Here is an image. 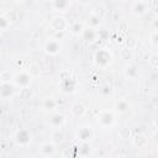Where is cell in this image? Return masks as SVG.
<instances>
[{"mask_svg": "<svg viewBox=\"0 0 158 158\" xmlns=\"http://www.w3.org/2000/svg\"><path fill=\"white\" fill-rule=\"evenodd\" d=\"M53 146L52 144H49V143H46V144H43L42 147H41V152L42 153H47V152H49V153H52L53 152Z\"/></svg>", "mask_w": 158, "mask_h": 158, "instance_id": "obj_10", "label": "cell"}, {"mask_svg": "<svg viewBox=\"0 0 158 158\" xmlns=\"http://www.w3.org/2000/svg\"><path fill=\"white\" fill-rule=\"evenodd\" d=\"M7 27V21L4 17H0V30H5Z\"/></svg>", "mask_w": 158, "mask_h": 158, "instance_id": "obj_12", "label": "cell"}, {"mask_svg": "<svg viewBox=\"0 0 158 158\" xmlns=\"http://www.w3.org/2000/svg\"><path fill=\"white\" fill-rule=\"evenodd\" d=\"M99 121L102 123V125H105V126H107V125H110L112 121H114V116L110 114V112H104L101 116H100V118H99Z\"/></svg>", "mask_w": 158, "mask_h": 158, "instance_id": "obj_6", "label": "cell"}, {"mask_svg": "<svg viewBox=\"0 0 158 158\" xmlns=\"http://www.w3.org/2000/svg\"><path fill=\"white\" fill-rule=\"evenodd\" d=\"M15 83L20 86H27L30 83H31V77L26 73H21V74H17L15 77Z\"/></svg>", "mask_w": 158, "mask_h": 158, "instance_id": "obj_4", "label": "cell"}, {"mask_svg": "<svg viewBox=\"0 0 158 158\" xmlns=\"http://www.w3.org/2000/svg\"><path fill=\"white\" fill-rule=\"evenodd\" d=\"M144 11H146V7H144V5H143L142 2H136V4H135V6H133V12H135V14L141 15V14H143Z\"/></svg>", "mask_w": 158, "mask_h": 158, "instance_id": "obj_7", "label": "cell"}, {"mask_svg": "<svg viewBox=\"0 0 158 158\" xmlns=\"http://www.w3.org/2000/svg\"><path fill=\"white\" fill-rule=\"evenodd\" d=\"M79 136H80V138H83V139H88L89 137H90V131L88 130V128H80L79 130V133H78Z\"/></svg>", "mask_w": 158, "mask_h": 158, "instance_id": "obj_8", "label": "cell"}, {"mask_svg": "<svg viewBox=\"0 0 158 158\" xmlns=\"http://www.w3.org/2000/svg\"><path fill=\"white\" fill-rule=\"evenodd\" d=\"M81 30H83V26H81V25H79V23H75V25L72 27V31H73L74 33H79Z\"/></svg>", "mask_w": 158, "mask_h": 158, "instance_id": "obj_11", "label": "cell"}, {"mask_svg": "<svg viewBox=\"0 0 158 158\" xmlns=\"http://www.w3.org/2000/svg\"><path fill=\"white\" fill-rule=\"evenodd\" d=\"M44 49H46V52L49 53V54H56V53H58V52L60 51V44H59L58 41L51 40L49 42H47Z\"/></svg>", "mask_w": 158, "mask_h": 158, "instance_id": "obj_3", "label": "cell"}, {"mask_svg": "<svg viewBox=\"0 0 158 158\" xmlns=\"http://www.w3.org/2000/svg\"><path fill=\"white\" fill-rule=\"evenodd\" d=\"M111 62V56L106 51H99L96 53V64L105 67Z\"/></svg>", "mask_w": 158, "mask_h": 158, "instance_id": "obj_1", "label": "cell"}, {"mask_svg": "<svg viewBox=\"0 0 158 158\" xmlns=\"http://www.w3.org/2000/svg\"><path fill=\"white\" fill-rule=\"evenodd\" d=\"M117 107H120V110H121V111H125V110L127 109V105H126L123 101H120V102L117 104Z\"/></svg>", "mask_w": 158, "mask_h": 158, "instance_id": "obj_13", "label": "cell"}, {"mask_svg": "<svg viewBox=\"0 0 158 158\" xmlns=\"http://www.w3.org/2000/svg\"><path fill=\"white\" fill-rule=\"evenodd\" d=\"M30 139H31V136H30L28 131H26V130H20L16 133V142L19 144H21V146L27 144L30 142Z\"/></svg>", "mask_w": 158, "mask_h": 158, "instance_id": "obj_2", "label": "cell"}, {"mask_svg": "<svg viewBox=\"0 0 158 158\" xmlns=\"http://www.w3.org/2000/svg\"><path fill=\"white\" fill-rule=\"evenodd\" d=\"M53 5L57 10L65 11V9L69 6V1L68 0H53Z\"/></svg>", "mask_w": 158, "mask_h": 158, "instance_id": "obj_5", "label": "cell"}, {"mask_svg": "<svg viewBox=\"0 0 158 158\" xmlns=\"http://www.w3.org/2000/svg\"><path fill=\"white\" fill-rule=\"evenodd\" d=\"M63 121H64V117H63V115H59V114L54 115V116L52 117V120H51V122L54 123V125H59V123H62Z\"/></svg>", "mask_w": 158, "mask_h": 158, "instance_id": "obj_9", "label": "cell"}, {"mask_svg": "<svg viewBox=\"0 0 158 158\" xmlns=\"http://www.w3.org/2000/svg\"><path fill=\"white\" fill-rule=\"evenodd\" d=\"M80 1H83V2H88V1H90V0H80Z\"/></svg>", "mask_w": 158, "mask_h": 158, "instance_id": "obj_14", "label": "cell"}]
</instances>
